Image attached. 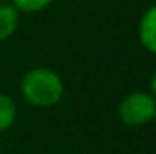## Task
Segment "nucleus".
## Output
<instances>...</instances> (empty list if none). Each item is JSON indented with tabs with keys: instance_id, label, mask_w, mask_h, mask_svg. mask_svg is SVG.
<instances>
[{
	"instance_id": "1",
	"label": "nucleus",
	"mask_w": 156,
	"mask_h": 154,
	"mask_svg": "<svg viewBox=\"0 0 156 154\" xmlns=\"http://www.w3.org/2000/svg\"><path fill=\"white\" fill-rule=\"evenodd\" d=\"M20 91L27 103L35 107H53L64 96V82L55 71L37 67L24 75Z\"/></svg>"
},
{
	"instance_id": "2",
	"label": "nucleus",
	"mask_w": 156,
	"mask_h": 154,
	"mask_svg": "<svg viewBox=\"0 0 156 154\" xmlns=\"http://www.w3.org/2000/svg\"><path fill=\"white\" fill-rule=\"evenodd\" d=\"M156 111V100L149 93H131L118 107L120 120L129 127H138L153 120Z\"/></svg>"
},
{
	"instance_id": "3",
	"label": "nucleus",
	"mask_w": 156,
	"mask_h": 154,
	"mask_svg": "<svg viewBox=\"0 0 156 154\" xmlns=\"http://www.w3.org/2000/svg\"><path fill=\"white\" fill-rule=\"evenodd\" d=\"M140 42L156 54V5L149 7L140 20Z\"/></svg>"
},
{
	"instance_id": "4",
	"label": "nucleus",
	"mask_w": 156,
	"mask_h": 154,
	"mask_svg": "<svg viewBox=\"0 0 156 154\" xmlns=\"http://www.w3.org/2000/svg\"><path fill=\"white\" fill-rule=\"evenodd\" d=\"M18 26V9L13 4H0V40L9 38Z\"/></svg>"
},
{
	"instance_id": "5",
	"label": "nucleus",
	"mask_w": 156,
	"mask_h": 154,
	"mask_svg": "<svg viewBox=\"0 0 156 154\" xmlns=\"http://www.w3.org/2000/svg\"><path fill=\"white\" fill-rule=\"evenodd\" d=\"M16 118V105L15 102L5 96V94H0V132H5L13 121Z\"/></svg>"
},
{
	"instance_id": "6",
	"label": "nucleus",
	"mask_w": 156,
	"mask_h": 154,
	"mask_svg": "<svg viewBox=\"0 0 156 154\" xmlns=\"http://www.w3.org/2000/svg\"><path fill=\"white\" fill-rule=\"evenodd\" d=\"M53 0H11V4L18 9V11H27V13H35L45 9Z\"/></svg>"
},
{
	"instance_id": "7",
	"label": "nucleus",
	"mask_w": 156,
	"mask_h": 154,
	"mask_svg": "<svg viewBox=\"0 0 156 154\" xmlns=\"http://www.w3.org/2000/svg\"><path fill=\"white\" fill-rule=\"evenodd\" d=\"M151 91H153V96H154V100H156V71H154V75H153V78H151Z\"/></svg>"
},
{
	"instance_id": "8",
	"label": "nucleus",
	"mask_w": 156,
	"mask_h": 154,
	"mask_svg": "<svg viewBox=\"0 0 156 154\" xmlns=\"http://www.w3.org/2000/svg\"><path fill=\"white\" fill-rule=\"evenodd\" d=\"M0 4H9V0H0Z\"/></svg>"
},
{
	"instance_id": "9",
	"label": "nucleus",
	"mask_w": 156,
	"mask_h": 154,
	"mask_svg": "<svg viewBox=\"0 0 156 154\" xmlns=\"http://www.w3.org/2000/svg\"><path fill=\"white\" fill-rule=\"evenodd\" d=\"M153 120H154V123H156V111H154V116H153Z\"/></svg>"
}]
</instances>
